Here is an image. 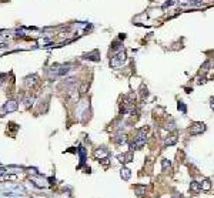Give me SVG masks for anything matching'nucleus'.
<instances>
[{
  "label": "nucleus",
  "mask_w": 214,
  "mask_h": 198,
  "mask_svg": "<svg viewBox=\"0 0 214 198\" xmlns=\"http://www.w3.org/2000/svg\"><path fill=\"white\" fill-rule=\"evenodd\" d=\"M147 131H149V128L147 127H143L140 131H138V134H137L136 140L131 143V150H138V148H141L144 144H146V138H147Z\"/></svg>",
  "instance_id": "1"
},
{
  "label": "nucleus",
  "mask_w": 214,
  "mask_h": 198,
  "mask_svg": "<svg viewBox=\"0 0 214 198\" xmlns=\"http://www.w3.org/2000/svg\"><path fill=\"white\" fill-rule=\"evenodd\" d=\"M126 61H127V56H126V53L121 50L110 58V67L111 69H120Z\"/></svg>",
  "instance_id": "2"
},
{
  "label": "nucleus",
  "mask_w": 214,
  "mask_h": 198,
  "mask_svg": "<svg viewBox=\"0 0 214 198\" xmlns=\"http://www.w3.org/2000/svg\"><path fill=\"white\" fill-rule=\"evenodd\" d=\"M206 131V126L203 123H194L191 127H190V134L191 135H197V134H201Z\"/></svg>",
  "instance_id": "3"
},
{
  "label": "nucleus",
  "mask_w": 214,
  "mask_h": 198,
  "mask_svg": "<svg viewBox=\"0 0 214 198\" xmlns=\"http://www.w3.org/2000/svg\"><path fill=\"white\" fill-rule=\"evenodd\" d=\"M17 109H19V103L14 101V100H10V101H7L6 104L3 106L1 111H3V113H13V111H16Z\"/></svg>",
  "instance_id": "4"
},
{
  "label": "nucleus",
  "mask_w": 214,
  "mask_h": 198,
  "mask_svg": "<svg viewBox=\"0 0 214 198\" xmlns=\"http://www.w3.org/2000/svg\"><path fill=\"white\" fill-rule=\"evenodd\" d=\"M36 83H37V76H36V74L29 76L26 80H24V86H26V87H32V86H34Z\"/></svg>",
  "instance_id": "5"
},
{
  "label": "nucleus",
  "mask_w": 214,
  "mask_h": 198,
  "mask_svg": "<svg viewBox=\"0 0 214 198\" xmlns=\"http://www.w3.org/2000/svg\"><path fill=\"white\" fill-rule=\"evenodd\" d=\"M136 101V93H130L129 96L124 97V104L126 106H133Z\"/></svg>",
  "instance_id": "6"
},
{
  "label": "nucleus",
  "mask_w": 214,
  "mask_h": 198,
  "mask_svg": "<svg viewBox=\"0 0 214 198\" xmlns=\"http://www.w3.org/2000/svg\"><path fill=\"white\" fill-rule=\"evenodd\" d=\"M120 175H121V178H123L124 181H129L130 177H131V171H130L129 168L123 167V168H121V171H120Z\"/></svg>",
  "instance_id": "7"
},
{
  "label": "nucleus",
  "mask_w": 214,
  "mask_h": 198,
  "mask_svg": "<svg viewBox=\"0 0 214 198\" xmlns=\"http://www.w3.org/2000/svg\"><path fill=\"white\" fill-rule=\"evenodd\" d=\"M117 158H118V161H120L121 164H126V163H130L133 157H131V154L129 153V154H120Z\"/></svg>",
  "instance_id": "8"
},
{
  "label": "nucleus",
  "mask_w": 214,
  "mask_h": 198,
  "mask_svg": "<svg viewBox=\"0 0 214 198\" xmlns=\"http://www.w3.org/2000/svg\"><path fill=\"white\" fill-rule=\"evenodd\" d=\"M94 155L100 158V160H103V158H107V150H104V148H100V150H96V153Z\"/></svg>",
  "instance_id": "9"
},
{
  "label": "nucleus",
  "mask_w": 214,
  "mask_h": 198,
  "mask_svg": "<svg viewBox=\"0 0 214 198\" xmlns=\"http://www.w3.org/2000/svg\"><path fill=\"white\" fill-rule=\"evenodd\" d=\"M175 143H177V135L173 134V135H170V137H167V138H166V141H164V146L167 147V146H173V144H175Z\"/></svg>",
  "instance_id": "10"
},
{
  "label": "nucleus",
  "mask_w": 214,
  "mask_h": 198,
  "mask_svg": "<svg viewBox=\"0 0 214 198\" xmlns=\"http://www.w3.org/2000/svg\"><path fill=\"white\" fill-rule=\"evenodd\" d=\"M190 188H191V191L193 192H200L201 191V184L200 182H197V181H193V182L190 184Z\"/></svg>",
  "instance_id": "11"
},
{
  "label": "nucleus",
  "mask_w": 214,
  "mask_h": 198,
  "mask_svg": "<svg viewBox=\"0 0 214 198\" xmlns=\"http://www.w3.org/2000/svg\"><path fill=\"white\" fill-rule=\"evenodd\" d=\"M200 184H201V190H204V191L211 190V182H210V180H203Z\"/></svg>",
  "instance_id": "12"
},
{
  "label": "nucleus",
  "mask_w": 214,
  "mask_h": 198,
  "mask_svg": "<svg viewBox=\"0 0 214 198\" xmlns=\"http://www.w3.org/2000/svg\"><path fill=\"white\" fill-rule=\"evenodd\" d=\"M170 167H171V163L169 160H166V158H163L161 160V170L163 171H167L170 170Z\"/></svg>",
  "instance_id": "13"
},
{
  "label": "nucleus",
  "mask_w": 214,
  "mask_h": 198,
  "mask_svg": "<svg viewBox=\"0 0 214 198\" xmlns=\"http://www.w3.org/2000/svg\"><path fill=\"white\" fill-rule=\"evenodd\" d=\"M126 141H127V135H126V134H118L116 137V143H117V144H124Z\"/></svg>",
  "instance_id": "14"
},
{
  "label": "nucleus",
  "mask_w": 214,
  "mask_h": 198,
  "mask_svg": "<svg viewBox=\"0 0 214 198\" xmlns=\"http://www.w3.org/2000/svg\"><path fill=\"white\" fill-rule=\"evenodd\" d=\"M78 153H80V161H81V164L86 161V148H83V147H80L78 148ZM80 164V165H81Z\"/></svg>",
  "instance_id": "15"
},
{
  "label": "nucleus",
  "mask_w": 214,
  "mask_h": 198,
  "mask_svg": "<svg viewBox=\"0 0 214 198\" xmlns=\"http://www.w3.org/2000/svg\"><path fill=\"white\" fill-rule=\"evenodd\" d=\"M146 191H147V188H146V185L136 187V192H137V195H144V194H146Z\"/></svg>",
  "instance_id": "16"
},
{
  "label": "nucleus",
  "mask_w": 214,
  "mask_h": 198,
  "mask_svg": "<svg viewBox=\"0 0 214 198\" xmlns=\"http://www.w3.org/2000/svg\"><path fill=\"white\" fill-rule=\"evenodd\" d=\"M98 53L97 51H93V53H90V54H87V56H86V58H90V60H96V61H97L98 60Z\"/></svg>",
  "instance_id": "17"
},
{
  "label": "nucleus",
  "mask_w": 214,
  "mask_h": 198,
  "mask_svg": "<svg viewBox=\"0 0 214 198\" xmlns=\"http://www.w3.org/2000/svg\"><path fill=\"white\" fill-rule=\"evenodd\" d=\"M178 110L181 111L183 114H186V113H187V107H186V104H184V103H178Z\"/></svg>",
  "instance_id": "18"
},
{
  "label": "nucleus",
  "mask_w": 214,
  "mask_h": 198,
  "mask_svg": "<svg viewBox=\"0 0 214 198\" xmlns=\"http://www.w3.org/2000/svg\"><path fill=\"white\" fill-rule=\"evenodd\" d=\"M87 89H89V84H83V86L80 87V94H84L86 91H87Z\"/></svg>",
  "instance_id": "19"
},
{
  "label": "nucleus",
  "mask_w": 214,
  "mask_h": 198,
  "mask_svg": "<svg viewBox=\"0 0 214 198\" xmlns=\"http://www.w3.org/2000/svg\"><path fill=\"white\" fill-rule=\"evenodd\" d=\"M174 3H175V0H170V1H166V3H164V6H163V7H169V6H173Z\"/></svg>",
  "instance_id": "20"
},
{
  "label": "nucleus",
  "mask_w": 214,
  "mask_h": 198,
  "mask_svg": "<svg viewBox=\"0 0 214 198\" xmlns=\"http://www.w3.org/2000/svg\"><path fill=\"white\" fill-rule=\"evenodd\" d=\"M173 198H181V195L178 192H173Z\"/></svg>",
  "instance_id": "21"
},
{
  "label": "nucleus",
  "mask_w": 214,
  "mask_h": 198,
  "mask_svg": "<svg viewBox=\"0 0 214 198\" xmlns=\"http://www.w3.org/2000/svg\"><path fill=\"white\" fill-rule=\"evenodd\" d=\"M210 107H211V110H214V100H211V103H210Z\"/></svg>",
  "instance_id": "22"
}]
</instances>
